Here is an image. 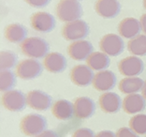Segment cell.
Masks as SVG:
<instances>
[{"instance_id":"obj_1","label":"cell","mask_w":146,"mask_h":137,"mask_svg":"<svg viewBox=\"0 0 146 137\" xmlns=\"http://www.w3.org/2000/svg\"><path fill=\"white\" fill-rule=\"evenodd\" d=\"M21 50L23 54L30 58H42L48 55L50 45L44 39L39 37L26 38L21 43Z\"/></svg>"},{"instance_id":"obj_2","label":"cell","mask_w":146,"mask_h":137,"mask_svg":"<svg viewBox=\"0 0 146 137\" xmlns=\"http://www.w3.org/2000/svg\"><path fill=\"white\" fill-rule=\"evenodd\" d=\"M48 126L47 119L38 114H29L23 118L20 129L25 135L35 137L46 131Z\"/></svg>"},{"instance_id":"obj_3","label":"cell","mask_w":146,"mask_h":137,"mask_svg":"<svg viewBox=\"0 0 146 137\" xmlns=\"http://www.w3.org/2000/svg\"><path fill=\"white\" fill-rule=\"evenodd\" d=\"M56 14L62 22H73L82 16V7L77 0H60L56 6Z\"/></svg>"},{"instance_id":"obj_4","label":"cell","mask_w":146,"mask_h":137,"mask_svg":"<svg viewBox=\"0 0 146 137\" xmlns=\"http://www.w3.org/2000/svg\"><path fill=\"white\" fill-rule=\"evenodd\" d=\"M90 28L88 24L82 20L66 23L62 28V35L68 41H82L89 35Z\"/></svg>"},{"instance_id":"obj_5","label":"cell","mask_w":146,"mask_h":137,"mask_svg":"<svg viewBox=\"0 0 146 137\" xmlns=\"http://www.w3.org/2000/svg\"><path fill=\"white\" fill-rule=\"evenodd\" d=\"M1 102L3 107L9 111L21 112L25 110L27 104V100L26 96L22 91L12 89L8 92H4L1 98Z\"/></svg>"},{"instance_id":"obj_6","label":"cell","mask_w":146,"mask_h":137,"mask_svg":"<svg viewBox=\"0 0 146 137\" xmlns=\"http://www.w3.org/2000/svg\"><path fill=\"white\" fill-rule=\"evenodd\" d=\"M43 72V66L38 60L34 58L24 59L18 63L16 73L23 80H33L38 78Z\"/></svg>"},{"instance_id":"obj_7","label":"cell","mask_w":146,"mask_h":137,"mask_svg":"<svg viewBox=\"0 0 146 137\" xmlns=\"http://www.w3.org/2000/svg\"><path fill=\"white\" fill-rule=\"evenodd\" d=\"M118 70L125 77H138L144 71V63L139 56L129 55L120 60Z\"/></svg>"},{"instance_id":"obj_8","label":"cell","mask_w":146,"mask_h":137,"mask_svg":"<svg viewBox=\"0 0 146 137\" xmlns=\"http://www.w3.org/2000/svg\"><path fill=\"white\" fill-rule=\"evenodd\" d=\"M101 52L109 56H117L121 55L125 49V42L120 36L110 33L103 36L99 41Z\"/></svg>"},{"instance_id":"obj_9","label":"cell","mask_w":146,"mask_h":137,"mask_svg":"<svg viewBox=\"0 0 146 137\" xmlns=\"http://www.w3.org/2000/svg\"><path fill=\"white\" fill-rule=\"evenodd\" d=\"M32 28L39 33H49L55 27L56 21L54 15L46 11L34 13L30 19Z\"/></svg>"},{"instance_id":"obj_10","label":"cell","mask_w":146,"mask_h":137,"mask_svg":"<svg viewBox=\"0 0 146 137\" xmlns=\"http://www.w3.org/2000/svg\"><path fill=\"white\" fill-rule=\"evenodd\" d=\"M27 104L36 111H47L52 107V98L48 93L41 90H31L26 95Z\"/></svg>"},{"instance_id":"obj_11","label":"cell","mask_w":146,"mask_h":137,"mask_svg":"<svg viewBox=\"0 0 146 137\" xmlns=\"http://www.w3.org/2000/svg\"><path fill=\"white\" fill-rule=\"evenodd\" d=\"M70 80L75 86L85 88L93 84L95 74L93 70L88 65H77L70 71Z\"/></svg>"},{"instance_id":"obj_12","label":"cell","mask_w":146,"mask_h":137,"mask_svg":"<svg viewBox=\"0 0 146 137\" xmlns=\"http://www.w3.org/2000/svg\"><path fill=\"white\" fill-rule=\"evenodd\" d=\"M116 82H117V79L114 73L108 70H105V71L96 73L92 85L96 90L105 93L113 89L116 86Z\"/></svg>"},{"instance_id":"obj_13","label":"cell","mask_w":146,"mask_h":137,"mask_svg":"<svg viewBox=\"0 0 146 137\" xmlns=\"http://www.w3.org/2000/svg\"><path fill=\"white\" fill-rule=\"evenodd\" d=\"M93 49L94 47L90 41L82 39V41L71 42L68 45V53L73 60L84 61V60H87L89 55L93 53Z\"/></svg>"},{"instance_id":"obj_14","label":"cell","mask_w":146,"mask_h":137,"mask_svg":"<svg viewBox=\"0 0 146 137\" xmlns=\"http://www.w3.org/2000/svg\"><path fill=\"white\" fill-rule=\"evenodd\" d=\"M99 106L104 113L116 114L123 107L121 97L114 92H105L101 94L98 99Z\"/></svg>"},{"instance_id":"obj_15","label":"cell","mask_w":146,"mask_h":137,"mask_svg":"<svg viewBox=\"0 0 146 137\" xmlns=\"http://www.w3.org/2000/svg\"><path fill=\"white\" fill-rule=\"evenodd\" d=\"M43 66L46 71L52 73H61L66 71L68 67V60L60 53H49L43 60Z\"/></svg>"},{"instance_id":"obj_16","label":"cell","mask_w":146,"mask_h":137,"mask_svg":"<svg viewBox=\"0 0 146 137\" xmlns=\"http://www.w3.org/2000/svg\"><path fill=\"white\" fill-rule=\"evenodd\" d=\"M96 12L105 19H112L120 13L121 5L118 0H97L95 4Z\"/></svg>"},{"instance_id":"obj_17","label":"cell","mask_w":146,"mask_h":137,"mask_svg":"<svg viewBox=\"0 0 146 137\" xmlns=\"http://www.w3.org/2000/svg\"><path fill=\"white\" fill-rule=\"evenodd\" d=\"M146 107V100L139 93L128 94L123 100V109L128 115H137L144 111Z\"/></svg>"},{"instance_id":"obj_18","label":"cell","mask_w":146,"mask_h":137,"mask_svg":"<svg viewBox=\"0 0 146 137\" xmlns=\"http://www.w3.org/2000/svg\"><path fill=\"white\" fill-rule=\"evenodd\" d=\"M75 116L80 119L90 118L96 112V103L88 97H79L74 102Z\"/></svg>"},{"instance_id":"obj_19","label":"cell","mask_w":146,"mask_h":137,"mask_svg":"<svg viewBox=\"0 0 146 137\" xmlns=\"http://www.w3.org/2000/svg\"><path fill=\"white\" fill-rule=\"evenodd\" d=\"M141 31V22L138 19L127 17L123 19L118 25V33L125 39H133Z\"/></svg>"},{"instance_id":"obj_20","label":"cell","mask_w":146,"mask_h":137,"mask_svg":"<svg viewBox=\"0 0 146 137\" xmlns=\"http://www.w3.org/2000/svg\"><path fill=\"white\" fill-rule=\"evenodd\" d=\"M52 113L59 120H68L75 116L74 104L68 100H59L52 104Z\"/></svg>"},{"instance_id":"obj_21","label":"cell","mask_w":146,"mask_h":137,"mask_svg":"<svg viewBox=\"0 0 146 137\" xmlns=\"http://www.w3.org/2000/svg\"><path fill=\"white\" fill-rule=\"evenodd\" d=\"M27 28L21 24H11L5 29V38L11 43H22L27 36Z\"/></svg>"},{"instance_id":"obj_22","label":"cell","mask_w":146,"mask_h":137,"mask_svg":"<svg viewBox=\"0 0 146 137\" xmlns=\"http://www.w3.org/2000/svg\"><path fill=\"white\" fill-rule=\"evenodd\" d=\"M144 81L140 77H125L119 83V90L124 94H135L141 91Z\"/></svg>"},{"instance_id":"obj_23","label":"cell","mask_w":146,"mask_h":137,"mask_svg":"<svg viewBox=\"0 0 146 137\" xmlns=\"http://www.w3.org/2000/svg\"><path fill=\"white\" fill-rule=\"evenodd\" d=\"M87 65L90 67L93 71H105L110 66L111 60L108 55L103 52H93L86 60Z\"/></svg>"},{"instance_id":"obj_24","label":"cell","mask_w":146,"mask_h":137,"mask_svg":"<svg viewBox=\"0 0 146 137\" xmlns=\"http://www.w3.org/2000/svg\"><path fill=\"white\" fill-rule=\"evenodd\" d=\"M127 50L132 55L145 56L146 55V35L140 34L131 39L127 43Z\"/></svg>"},{"instance_id":"obj_25","label":"cell","mask_w":146,"mask_h":137,"mask_svg":"<svg viewBox=\"0 0 146 137\" xmlns=\"http://www.w3.org/2000/svg\"><path fill=\"white\" fill-rule=\"evenodd\" d=\"M0 89L2 92H8L9 90H12L17 83V77L15 72H13L11 70H4L1 71L0 73Z\"/></svg>"},{"instance_id":"obj_26","label":"cell","mask_w":146,"mask_h":137,"mask_svg":"<svg viewBox=\"0 0 146 137\" xmlns=\"http://www.w3.org/2000/svg\"><path fill=\"white\" fill-rule=\"evenodd\" d=\"M18 65V56L12 51H2L0 54V68L1 71L11 70Z\"/></svg>"},{"instance_id":"obj_27","label":"cell","mask_w":146,"mask_h":137,"mask_svg":"<svg viewBox=\"0 0 146 137\" xmlns=\"http://www.w3.org/2000/svg\"><path fill=\"white\" fill-rule=\"evenodd\" d=\"M129 128L137 134H146V115L137 114L129 120Z\"/></svg>"},{"instance_id":"obj_28","label":"cell","mask_w":146,"mask_h":137,"mask_svg":"<svg viewBox=\"0 0 146 137\" xmlns=\"http://www.w3.org/2000/svg\"><path fill=\"white\" fill-rule=\"evenodd\" d=\"M71 137H96V135L91 129L80 128L73 132Z\"/></svg>"},{"instance_id":"obj_29","label":"cell","mask_w":146,"mask_h":137,"mask_svg":"<svg viewBox=\"0 0 146 137\" xmlns=\"http://www.w3.org/2000/svg\"><path fill=\"white\" fill-rule=\"evenodd\" d=\"M116 137H139V134L132 131L130 128L122 127L116 132Z\"/></svg>"},{"instance_id":"obj_30","label":"cell","mask_w":146,"mask_h":137,"mask_svg":"<svg viewBox=\"0 0 146 137\" xmlns=\"http://www.w3.org/2000/svg\"><path fill=\"white\" fill-rule=\"evenodd\" d=\"M25 1L27 3L28 5H30L33 8H36V9H40V8H44L46 7L51 0H25Z\"/></svg>"},{"instance_id":"obj_31","label":"cell","mask_w":146,"mask_h":137,"mask_svg":"<svg viewBox=\"0 0 146 137\" xmlns=\"http://www.w3.org/2000/svg\"><path fill=\"white\" fill-rule=\"evenodd\" d=\"M35 137H59L57 134V132L54 131H52V130H46L43 132H41L40 134L36 135Z\"/></svg>"},{"instance_id":"obj_32","label":"cell","mask_w":146,"mask_h":137,"mask_svg":"<svg viewBox=\"0 0 146 137\" xmlns=\"http://www.w3.org/2000/svg\"><path fill=\"white\" fill-rule=\"evenodd\" d=\"M96 137H116V133L111 131H101L96 135Z\"/></svg>"},{"instance_id":"obj_33","label":"cell","mask_w":146,"mask_h":137,"mask_svg":"<svg viewBox=\"0 0 146 137\" xmlns=\"http://www.w3.org/2000/svg\"><path fill=\"white\" fill-rule=\"evenodd\" d=\"M140 22H141V30L145 33V35H146V13L143 15H141Z\"/></svg>"},{"instance_id":"obj_34","label":"cell","mask_w":146,"mask_h":137,"mask_svg":"<svg viewBox=\"0 0 146 137\" xmlns=\"http://www.w3.org/2000/svg\"><path fill=\"white\" fill-rule=\"evenodd\" d=\"M141 93H142V96L144 97L145 100H146V79H145V81H144V85H143V88H142L141 90Z\"/></svg>"},{"instance_id":"obj_35","label":"cell","mask_w":146,"mask_h":137,"mask_svg":"<svg viewBox=\"0 0 146 137\" xmlns=\"http://www.w3.org/2000/svg\"><path fill=\"white\" fill-rule=\"evenodd\" d=\"M143 7H144V9H146V0H143Z\"/></svg>"},{"instance_id":"obj_36","label":"cell","mask_w":146,"mask_h":137,"mask_svg":"<svg viewBox=\"0 0 146 137\" xmlns=\"http://www.w3.org/2000/svg\"><path fill=\"white\" fill-rule=\"evenodd\" d=\"M77 1H80V0H77Z\"/></svg>"},{"instance_id":"obj_37","label":"cell","mask_w":146,"mask_h":137,"mask_svg":"<svg viewBox=\"0 0 146 137\" xmlns=\"http://www.w3.org/2000/svg\"><path fill=\"white\" fill-rule=\"evenodd\" d=\"M145 137H146V136H145Z\"/></svg>"}]
</instances>
